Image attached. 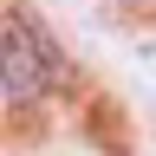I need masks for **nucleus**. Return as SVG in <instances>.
<instances>
[{
	"instance_id": "nucleus-1",
	"label": "nucleus",
	"mask_w": 156,
	"mask_h": 156,
	"mask_svg": "<svg viewBox=\"0 0 156 156\" xmlns=\"http://www.w3.org/2000/svg\"><path fill=\"white\" fill-rule=\"evenodd\" d=\"M58 72H65V58L46 39V26H33L26 13H0V91L13 104H33L58 85Z\"/></svg>"
}]
</instances>
